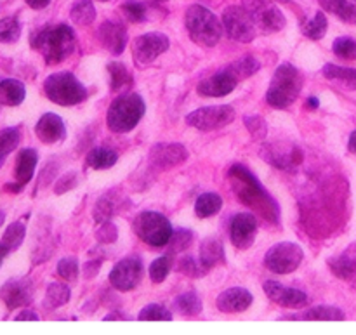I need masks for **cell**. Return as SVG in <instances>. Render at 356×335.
<instances>
[{"mask_svg":"<svg viewBox=\"0 0 356 335\" xmlns=\"http://www.w3.org/2000/svg\"><path fill=\"white\" fill-rule=\"evenodd\" d=\"M229 179H232L233 190L236 191L240 202L245 207L252 209L256 214H259L270 224L278 222V218H280L278 204L261 186L259 181L254 177L252 172H249L243 165H233L232 170H229Z\"/></svg>","mask_w":356,"mask_h":335,"instance_id":"cell-1","label":"cell"},{"mask_svg":"<svg viewBox=\"0 0 356 335\" xmlns=\"http://www.w3.org/2000/svg\"><path fill=\"white\" fill-rule=\"evenodd\" d=\"M31 45L44 56L47 65H59L73 52L75 33L68 24L45 26L31 38Z\"/></svg>","mask_w":356,"mask_h":335,"instance_id":"cell-2","label":"cell"},{"mask_svg":"<svg viewBox=\"0 0 356 335\" xmlns=\"http://www.w3.org/2000/svg\"><path fill=\"white\" fill-rule=\"evenodd\" d=\"M302 89V75L292 65H282L275 72L271 85L268 89L266 101L273 108H287L298 99Z\"/></svg>","mask_w":356,"mask_h":335,"instance_id":"cell-3","label":"cell"},{"mask_svg":"<svg viewBox=\"0 0 356 335\" xmlns=\"http://www.w3.org/2000/svg\"><path fill=\"white\" fill-rule=\"evenodd\" d=\"M186 28L191 40L204 47H214L221 40V21L204 6H191L186 10Z\"/></svg>","mask_w":356,"mask_h":335,"instance_id":"cell-4","label":"cell"},{"mask_svg":"<svg viewBox=\"0 0 356 335\" xmlns=\"http://www.w3.org/2000/svg\"><path fill=\"white\" fill-rule=\"evenodd\" d=\"M145 110V101L138 94H127V96L117 97L111 103L110 110H108V127L113 132H118V134L131 132L143 118Z\"/></svg>","mask_w":356,"mask_h":335,"instance_id":"cell-5","label":"cell"},{"mask_svg":"<svg viewBox=\"0 0 356 335\" xmlns=\"http://www.w3.org/2000/svg\"><path fill=\"white\" fill-rule=\"evenodd\" d=\"M49 99L61 106H73L87 99V90L72 73H54L44 83Z\"/></svg>","mask_w":356,"mask_h":335,"instance_id":"cell-6","label":"cell"},{"mask_svg":"<svg viewBox=\"0 0 356 335\" xmlns=\"http://www.w3.org/2000/svg\"><path fill=\"white\" fill-rule=\"evenodd\" d=\"M134 231L152 247H165L172 236V226L165 215L159 212H143L136 218Z\"/></svg>","mask_w":356,"mask_h":335,"instance_id":"cell-7","label":"cell"},{"mask_svg":"<svg viewBox=\"0 0 356 335\" xmlns=\"http://www.w3.org/2000/svg\"><path fill=\"white\" fill-rule=\"evenodd\" d=\"M302 257H305V254H302L301 247L291 242H284L268 250L264 264L273 273L289 275L301 266Z\"/></svg>","mask_w":356,"mask_h":335,"instance_id":"cell-8","label":"cell"},{"mask_svg":"<svg viewBox=\"0 0 356 335\" xmlns=\"http://www.w3.org/2000/svg\"><path fill=\"white\" fill-rule=\"evenodd\" d=\"M222 26L232 40L250 42L256 37V23L245 7L232 6L222 13Z\"/></svg>","mask_w":356,"mask_h":335,"instance_id":"cell-9","label":"cell"},{"mask_svg":"<svg viewBox=\"0 0 356 335\" xmlns=\"http://www.w3.org/2000/svg\"><path fill=\"white\" fill-rule=\"evenodd\" d=\"M243 7L249 10L256 26L263 33H275L285 26V17L282 10L266 0H243Z\"/></svg>","mask_w":356,"mask_h":335,"instance_id":"cell-10","label":"cell"},{"mask_svg":"<svg viewBox=\"0 0 356 335\" xmlns=\"http://www.w3.org/2000/svg\"><path fill=\"white\" fill-rule=\"evenodd\" d=\"M235 120V108L222 104V106H207L193 111L186 117L188 125L198 131H214Z\"/></svg>","mask_w":356,"mask_h":335,"instance_id":"cell-11","label":"cell"},{"mask_svg":"<svg viewBox=\"0 0 356 335\" xmlns=\"http://www.w3.org/2000/svg\"><path fill=\"white\" fill-rule=\"evenodd\" d=\"M261 155L264 156L268 163L282 170L299 167L302 163V158H305L301 149L296 145H291V142H273V145L264 146Z\"/></svg>","mask_w":356,"mask_h":335,"instance_id":"cell-12","label":"cell"},{"mask_svg":"<svg viewBox=\"0 0 356 335\" xmlns=\"http://www.w3.org/2000/svg\"><path fill=\"white\" fill-rule=\"evenodd\" d=\"M141 275H143L141 261L136 259V257H127V259L120 261V263L111 270L110 284L113 285L117 291H122V292L132 291V288L139 284V280H141Z\"/></svg>","mask_w":356,"mask_h":335,"instance_id":"cell-13","label":"cell"},{"mask_svg":"<svg viewBox=\"0 0 356 335\" xmlns=\"http://www.w3.org/2000/svg\"><path fill=\"white\" fill-rule=\"evenodd\" d=\"M169 49V38L163 33H146L136 38L134 58L139 65H149L155 61L162 52Z\"/></svg>","mask_w":356,"mask_h":335,"instance_id":"cell-14","label":"cell"},{"mask_svg":"<svg viewBox=\"0 0 356 335\" xmlns=\"http://www.w3.org/2000/svg\"><path fill=\"white\" fill-rule=\"evenodd\" d=\"M257 233V219L249 212H242L236 214L232 219V228H229V236H232V243L240 250L249 249L256 240Z\"/></svg>","mask_w":356,"mask_h":335,"instance_id":"cell-15","label":"cell"},{"mask_svg":"<svg viewBox=\"0 0 356 335\" xmlns=\"http://www.w3.org/2000/svg\"><path fill=\"white\" fill-rule=\"evenodd\" d=\"M0 299L6 302L9 309L21 308V306H28L33 299V291H31V284L26 278H14L9 280L2 288H0Z\"/></svg>","mask_w":356,"mask_h":335,"instance_id":"cell-16","label":"cell"},{"mask_svg":"<svg viewBox=\"0 0 356 335\" xmlns=\"http://www.w3.org/2000/svg\"><path fill=\"white\" fill-rule=\"evenodd\" d=\"M264 292L268 297L277 304L284 306V308H305L308 304V297L305 292L298 291V288H287L284 285L277 284V281H266L264 284Z\"/></svg>","mask_w":356,"mask_h":335,"instance_id":"cell-17","label":"cell"},{"mask_svg":"<svg viewBox=\"0 0 356 335\" xmlns=\"http://www.w3.org/2000/svg\"><path fill=\"white\" fill-rule=\"evenodd\" d=\"M236 82H238V79H236V76L233 75L228 68H226V70H222V72L212 75L211 79L202 80V82L198 83L197 90H198V94H202V96H207V97L228 96L229 92H233V90H235Z\"/></svg>","mask_w":356,"mask_h":335,"instance_id":"cell-18","label":"cell"},{"mask_svg":"<svg viewBox=\"0 0 356 335\" xmlns=\"http://www.w3.org/2000/svg\"><path fill=\"white\" fill-rule=\"evenodd\" d=\"M97 38L101 40L103 47L115 56L122 54L127 45V31L120 23H113V21H106L101 24L97 30Z\"/></svg>","mask_w":356,"mask_h":335,"instance_id":"cell-19","label":"cell"},{"mask_svg":"<svg viewBox=\"0 0 356 335\" xmlns=\"http://www.w3.org/2000/svg\"><path fill=\"white\" fill-rule=\"evenodd\" d=\"M188 158V149L183 145H156L149 152V160L160 169H170Z\"/></svg>","mask_w":356,"mask_h":335,"instance_id":"cell-20","label":"cell"},{"mask_svg":"<svg viewBox=\"0 0 356 335\" xmlns=\"http://www.w3.org/2000/svg\"><path fill=\"white\" fill-rule=\"evenodd\" d=\"M216 304H218L219 311L228 313V315H232V313H242L252 304V294L249 291H245V288L240 287L228 288V291H225L219 295Z\"/></svg>","mask_w":356,"mask_h":335,"instance_id":"cell-21","label":"cell"},{"mask_svg":"<svg viewBox=\"0 0 356 335\" xmlns=\"http://www.w3.org/2000/svg\"><path fill=\"white\" fill-rule=\"evenodd\" d=\"M35 134H37L38 139H40L42 142H45V145H54V142H59L65 139L66 129L58 115L45 113L44 117L37 122Z\"/></svg>","mask_w":356,"mask_h":335,"instance_id":"cell-22","label":"cell"},{"mask_svg":"<svg viewBox=\"0 0 356 335\" xmlns=\"http://www.w3.org/2000/svg\"><path fill=\"white\" fill-rule=\"evenodd\" d=\"M330 270L337 278L356 288V245H350L339 257L330 261Z\"/></svg>","mask_w":356,"mask_h":335,"instance_id":"cell-23","label":"cell"},{"mask_svg":"<svg viewBox=\"0 0 356 335\" xmlns=\"http://www.w3.org/2000/svg\"><path fill=\"white\" fill-rule=\"evenodd\" d=\"M38 162V155L35 149L28 148L23 149L17 156V162H16V186H7V190H13V191H19L24 184H28L33 177L35 172V167H37Z\"/></svg>","mask_w":356,"mask_h":335,"instance_id":"cell-24","label":"cell"},{"mask_svg":"<svg viewBox=\"0 0 356 335\" xmlns=\"http://www.w3.org/2000/svg\"><path fill=\"white\" fill-rule=\"evenodd\" d=\"M24 235H26V228H24L23 221H16L7 228L6 235L2 236V242H0V261L6 256H9L10 252H14L16 249H19V245L23 243Z\"/></svg>","mask_w":356,"mask_h":335,"instance_id":"cell-25","label":"cell"},{"mask_svg":"<svg viewBox=\"0 0 356 335\" xmlns=\"http://www.w3.org/2000/svg\"><path fill=\"white\" fill-rule=\"evenodd\" d=\"M225 261V249H222V243L216 238H207L204 240L200 247V263L205 268V271L211 270V268L218 266Z\"/></svg>","mask_w":356,"mask_h":335,"instance_id":"cell-26","label":"cell"},{"mask_svg":"<svg viewBox=\"0 0 356 335\" xmlns=\"http://www.w3.org/2000/svg\"><path fill=\"white\" fill-rule=\"evenodd\" d=\"M26 89L19 80L7 79L0 82V103L6 106H17L24 101Z\"/></svg>","mask_w":356,"mask_h":335,"instance_id":"cell-27","label":"cell"},{"mask_svg":"<svg viewBox=\"0 0 356 335\" xmlns=\"http://www.w3.org/2000/svg\"><path fill=\"white\" fill-rule=\"evenodd\" d=\"M323 76L332 82L341 83L346 89H356V68H343V66L336 65H325L323 66Z\"/></svg>","mask_w":356,"mask_h":335,"instance_id":"cell-28","label":"cell"},{"mask_svg":"<svg viewBox=\"0 0 356 335\" xmlns=\"http://www.w3.org/2000/svg\"><path fill=\"white\" fill-rule=\"evenodd\" d=\"M70 16H72L73 23H76L79 26H87L92 23L96 19V7H94L92 0H76Z\"/></svg>","mask_w":356,"mask_h":335,"instance_id":"cell-29","label":"cell"},{"mask_svg":"<svg viewBox=\"0 0 356 335\" xmlns=\"http://www.w3.org/2000/svg\"><path fill=\"white\" fill-rule=\"evenodd\" d=\"M117 153L106 148H96L87 155V165L96 170H106L117 163Z\"/></svg>","mask_w":356,"mask_h":335,"instance_id":"cell-30","label":"cell"},{"mask_svg":"<svg viewBox=\"0 0 356 335\" xmlns=\"http://www.w3.org/2000/svg\"><path fill=\"white\" fill-rule=\"evenodd\" d=\"M222 207V200L219 195L216 193H204L195 204V212L198 218H211V215L218 214Z\"/></svg>","mask_w":356,"mask_h":335,"instance_id":"cell-31","label":"cell"},{"mask_svg":"<svg viewBox=\"0 0 356 335\" xmlns=\"http://www.w3.org/2000/svg\"><path fill=\"white\" fill-rule=\"evenodd\" d=\"M174 309L183 316H197L202 311V301L195 292H186L174 301Z\"/></svg>","mask_w":356,"mask_h":335,"instance_id":"cell-32","label":"cell"},{"mask_svg":"<svg viewBox=\"0 0 356 335\" xmlns=\"http://www.w3.org/2000/svg\"><path fill=\"white\" fill-rule=\"evenodd\" d=\"M70 301V288L63 284H51L45 292L44 304L45 308L56 309L65 306Z\"/></svg>","mask_w":356,"mask_h":335,"instance_id":"cell-33","label":"cell"},{"mask_svg":"<svg viewBox=\"0 0 356 335\" xmlns=\"http://www.w3.org/2000/svg\"><path fill=\"white\" fill-rule=\"evenodd\" d=\"M21 141V132L19 129L9 127L0 131V167L6 162V158L9 156V153H13V149H16V146Z\"/></svg>","mask_w":356,"mask_h":335,"instance_id":"cell-34","label":"cell"},{"mask_svg":"<svg viewBox=\"0 0 356 335\" xmlns=\"http://www.w3.org/2000/svg\"><path fill=\"white\" fill-rule=\"evenodd\" d=\"M292 318L301 320H344V313L334 306H316V308L308 309L302 315L292 316Z\"/></svg>","mask_w":356,"mask_h":335,"instance_id":"cell-35","label":"cell"},{"mask_svg":"<svg viewBox=\"0 0 356 335\" xmlns=\"http://www.w3.org/2000/svg\"><path fill=\"white\" fill-rule=\"evenodd\" d=\"M323 6L348 23H356V7L350 0H322Z\"/></svg>","mask_w":356,"mask_h":335,"instance_id":"cell-36","label":"cell"},{"mask_svg":"<svg viewBox=\"0 0 356 335\" xmlns=\"http://www.w3.org/2000/svg\"><path fill=\"white\" fill-rule=\"evenodd\" d=\"M228 70L236 76V79L242 80L254 75V73L259 70V61H257L254 56H243L242 59H238V61L233 63L232 66H228Z\"/></svg>","mask_w":356,"mask_h":335,"instance_id":"cell-37","label":"cell"},{"mask_svg":"<svg viewBox=\"0 0 356 335\" xmlns=\"http://www.w3.org/2000/svg\"><path fill=\"white\" fill-rule=\"evenodd\" d=\"M327 31V17L323 13H316L315 17L302 24V33L313 40H320Z\"/></svg>","mask_w":356,"mask_h":335,"instance_id":"cell-38","label":"cell"},{"mask_svg":"<svg viewBox=\"0 0 356 335\" xmlns=\"http://www.w3.org/2000/svg\"><path fill=\"white\" fill-rule=\"evenodd\" d=\"M21 35V24L16 17H3L0 19V42L14 44Z\"/></svg>","mask_w":356,"mask_h":335,"instance_id":"cell-39","label":"cell"},{"mask_svg":"<svg viewBox=\"0 0 356 335\" xmlns=\"http://www.w3.org/2000/svg\"><path fill=\"white\" fill-rule=\"evenodd\" d=\"M108 72H110L111 89L113 90L122 89V87L129 85V83L132 82L131 72H129L127 66L122 65V63H111V65L108 66Z\"/></svg>","mask_w":356,"mask_h":335,"instance_id":"cell-40","label":"cell"},{"mask_svg":"<svg viewBox=\"0 0 356 335\" xmlns=\"http://www.w3.org/2000/svg\"><path fill=\"white\" fill-rule=\"evenodd\" d=\"M170 268H172V259L169 256L159 257L156 261H153L152 266H149V278H152V281L162 284L167 275H169Z\"/></svg>","mask_w":356,"mask_h":335,"instance_id":"cell-41","label":"cell"},{"mask_svg":"<svg viewBox=\"0 0 356 335\" xmlns=\"http://www.w3.org/2000/svg\"><path fill=\"white\" fill-rule=\"evenodd\" d=\"M191 243H193V233L188 231V229H177L170 236L169 249L170 252H184V250L190 249Z\"/></svg>","mask_w":356,"mask_h":335,"instance_id":"cell-42","label":"cell"},{"mask_svg":"<svg viewBox=\"0 0 356 335\" xmlns=\"http://www.w3.org/2000/svg\"><path fill=\"white\" fill-rule=\"evenodd\" d=\"M115 212H117V204H115L113 198L104 197L97 202L96 209H94V219H96L97 222L110 221V219L113 218Z\"/></svg>","mask_w":356,"mask_h":335,"instance_id":"cell-43","label":"cell"},{"mask_svg":"<svg viewBox=\"0 0 356 335\" xmlns=\"http://www.w3.org/2000/svg\"><path fill=\"white\" fill-rule=\"evenodd\" d=\"M334 52L343 59H356V40L350 37H341L334 42Z\"/></svg>","mask_w":356,"mask_h":335,"instance_id":"cell-44","label":"cell"},{"mask_svg":"<svg viewBox=\"0 0 356 335\" xmlns=\"http://www.w3.org/2000/svg\"><path fill=\"white\" fill-rule=\"evenodd\" d=\"M139 320H155V322H169L172 320V313L160 304H149L139 313Z\"/></svg>","mask_w":356,"mask_h":335,"instance_id":"cell-45","label":"cell"},{"mask_svg":"<svg viewBox=\"0 0 356 335\" xmlns=\"http://www.w3.org/2000/svg\"><path fill=\"white\" fill-rule=\"evenodd\" d=\"M122 10L127 16V19L134 21V23H141L146 19V6L143 2H136V0H127L122 6Z\"/></svg>","mask_w":356,"mask_h":335,"instance_id":"cell-46","label":"cell"},{"mask_svg":"<svg viewBox=\"0 0 356 335\" xmlns=\"http://www.w3.org/2000/svg\"><path fill=\"white\" fill-rule=\"evenodd\" d=\"M58 275L68 281H75L79 277V261L75 257H68V259L59 261L58 264Z\"/></svg>","mask_w":356,"mask_h":335,"instance_id":"cell-47","label":"cell"},{"mask_svg":"<svg viewBox=\"0 0 356 335\" xmlns=\"http://www.w3.org/2000/svg\"><path fill=\"white\" fill-rule=\"evenodd\" d=\"M118 236V229L113 222L104 221L101 222V228L96 231V238L101 243H113Z\"/></svg>","mask_w":356,"mask_h":335,"instance_id":"cell-48","label":"cell"},{"mask_svg":"<svg viewBox=\"0 0 356 335\" xmlns=\"http://www.w3.org/2000/svg\"><path fill=\"white\" fill-rule=\"evenodd\" d=\"M245 127L249 129L250 134L256 139H264L266 138V122L261 117H247L245 118Z\"/></svg>","mask_w":356,"mask_h":335,"instance_id":"cell-49","label":"cell"},{"mask_svg":"<svg viewBox=\"0 0 356 335\" xmlns=\"http://www.w3.org/2000/svg\"><path fill=\"white\" fill-rule=\"evenodd\" d=\"M179 271L188 275V277H200L205 271V268L202 266V263L198 264L195 257H184V259L179 261Z\"/></svg>","mask_w":356,"mask_h":335,"instance_id":"cell-50","label":"cell"},{"mask_svg":"<svg viewBox=\"0 0 356 335\" xmlns=\"http://www.w3.org/2000/svg\"><path fill=\"white\" fill-rule=\"evenodd\" d=\"M75 186H76V174L70 172V174H66V176H63L59 181H56L54 191L58 195H63V193H66V191L72 190V188H75Z\"/></svg>","mask_w":356,"mask_h":335,"instance_id":"cell-51","label":"cell"},{"mask_svg":"<svg viewBox=\"0 0 356 335\" xmlns=\"http://www.w3.org/2000/svg\"><path fill=\"white\" fill-rule=\"evenodd\" d=\"M99 268H101V263L99 261H97V263H89L86 266V277L87 278H92L94 275H97V271H99Z\"/></svg>","mask_w":356,"mask_h":335,"instance_id":"cell-52","label":"cell"},{"mask_svg":"<svg viewBox=\"0 0 356 335\" xmlns=\"http://www.w3.org/2000/svg\"><path fill=\"white\" fill-rule=\"evenodd\" d=\"M26 3L31 9H44V7L51 3V0H26Z\"/></svg>","mask_w":356,"mask_h":335,"instance_id":"cell-53","label":"cell"},{"mask_svg":"<svg viewBox=\"0 0 356 335\" xmlns=\"http://www.w3.org/2000/svg\"><path fill=\"white\" fill-rule=\"evenodd\" d=\"M16 320H19V322H24V320H38V316L35 315L33 311H28L26 309V311H21L19 315L16 316Z\"/></svg>","mask_w":356,"mask_h":335,"instance_id":"cell-54","label":"cell"},{"mask_svg":"<svg viewBox=\"0 0 356 335\" xmlns=\"http://www.w3.org/2000/svg\"><path fill=\"white\" fill-rule=\"evenodd\" d=\"M350 149L353 153H356V131L351 134V138H350Z\"/></svg>","mask_w":356,"mask_h":335,"instance_id":"cell-55","label":"cell"},{"mask_svg":"<svg viewBox=\"0 0 356 335\" xmlns=\"http://www.w3.org/2000/svg\"><path fill=\"white\" fill-rule=\"evenodd\" d=\"M3 221H6V212H3V211H0V228H2Z\"/></svg>","mask_w":356,"mask_h":335,"instance_id":"cell-56","label":"cell"},{"mask_svg":"<svg viewBox=\"0 0 356 335\" xmlns=\"http://www.w3.org/2000/svg\"><path fill=\"white\" fill-rule=\"evenodd\" d=\"M309 104H312V106H318V101H316L315 97H312V99H309Z\"/></svg>","mask_w":356,"mask_h":335,"instance_id":"cell-57","label":"cell"},{"mask_svg":"<svg viewBox=\"0 0 356 335\" xmlns=\"http://www.w3.org/2000/svg\"><path fill=\"white\" fill-rule=\"evenodd\" d=\"M280 2H289V0H280Z\"/></svg>","mask_w":356,"mask_h":335,"instance_id":"cell-58","label":"cell"},{"mask_svg":"<svg viewBox=\"0 0 356 335\" xmlns=\"http://www.w3.org/2000/svg\"><path fill=\"white\" fill-rule=\"evenodd\" d=\"M156 2H163V0H156Z\"/></svg>","mask_w":356,"mask_h":335,"instance_id":"cell-59","label":"cell"},{"mask_svg":"<svg viewBox=\"0 0 356 335\" xmlns=\"http://www.w3.org/2000/svg\"><path fill=\"white\" fill-rule=\"evenodd\" d=\"M101 2H106V0H101Z\"/></svg>","mask_w":356,"mask_h":335,"instance_id":"cell-60","label":"cell"}]
</instances>
